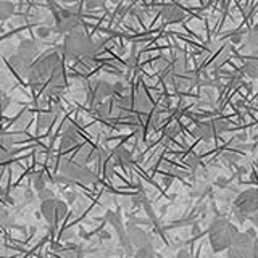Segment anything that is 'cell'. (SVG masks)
Segmentation results:
<instances>
[{"instance_id": "obj_1", "label": "cell", "mask_w": 258, "mask_h": 258, "mask_svg": "<svg viewBox=\"0 0 258 258\" xmlns=\"http://www.w3.org/2000/svg\"><path fill=\"white\" fill-rule=\"evenodd\" d=\"M63 52L67 55V58L71 60H91L97 53V45L94 40L89 37L83 29L73 31L71 34L64 37Z\"/></svg>"}, {"instance_id": "obj_2", "label": "cell", "mask_w": 258, "mask_h": 258, "mask_svg": "<svg viewBox=\"0 0 258 258\" xmlns=\"http://www.w3.org/2000/svg\"><path fill=\"white\" fill-rule=\"evenodd\" d=\"M237 229L234 228V224L228 218L216 216L215 220L208 226V242L210 247L213 248V252H223L228 250L232 244L234 237L237 236Z\"/></svg>"}, {"instance_id": "obj_3", "label": "cell", "mask_w": 258, "mask_h": 258, "mask_svg": "<svg viewBox=\"0 0 258 258\" xmlns=\"http://www.w3.org/2000/svg\"><path fill=\"white\" fill-rule=\"evenodd\" d=\"M61 68V60H60V55L56 52H50L44 55L42 58H39L37 61H34L31 64V68L28 71V81L29 84L39 89L42 87L45 83L50 81V78L53 76V73Z\"/></svg>"}, {"instance_id": "obj_4", "label": "cell", "mask_w": 258, "mask_h": 258, "mask_svg": "<svg viewBox=\"0 0 258 258\" xmlns=\"http://www.w3.org/2000/svg\"><path fill=\"white\" fill-rule=\"evenodd\" d=\"M234 215L240 221L252 220L258 224V189H247L234 200Z\"/></svg>"}, {"instance_id": "obj_5", "label": "cell", "mask_w": 258, "mask_h": 258, "mask_svg": "<svg viewBox=\"0 0 258 258\" xmlns=\"http://www.w3.org/2000/svg\"><path fill=\"white\" fill-rule=\"evenodd\" d=\"M58 171L70 184L79 182L84 185H91L97 181V174L92 169L87 168L86 165L78 163V161H63Z\"/></svg>"}, {"instance_id": "obj_6", "label": "cell", "mask_w": 258, "mask_h": 258, "mask_svg": "<svg viewBox=\"0 0 258 258\" xmlns=\"http://www.w3.org/2000/svg\"><path fill=\"white\" fill-rule=\"evenodd\" d=\"M37 52L39 50H37V45L34 40L24 39V40H21L18 48H16V52L12 55L10 64L18 73H21V75H28L31 64L34 63Z\"/></svg>"}, {"instance_id": "obj_7", "label": "cell", "mask_w": 258, "mask_h": 258, "mask_svg": "<svg viewBox=\"0 0 258 258\" xmlns=\"http://www.w3.org/2000/svg\"><path fill=\"white\" fill-rule=\"evenodd\" d=\"M255 237L256 236L252 229L237 232V236L234 237L232 244L226 250V252H228V258H253Z\"/></svg>"}, {"instance_id": "obj_8", "label": "cell", "mask_w": 258, "mask_h": 258, "mask_svg": "<svg viewBox=\"0 0 258 258\" xmlns=\"http://www.w3.org/2000/svg\"><path fill=\"white\" fill-rule=\"evenodd\" d=\"M67 213H68V205L60 199H50L40 204V215L44 216V220L52 228L58 226L64 220Z\"/></svg>"}, {"instance_id": "obj_9", "label": "cell", "mask_w": 258, "mask_h": 258, "mask_svg": "<svg viewBox=\"0 0 258 258\" xmlns=\"http://www.w3.org/2000/svg\"><path fill=\"white\" fill-rule=\"evenodd\" d=\"M226 129H228V123L224 119H212L207 123H199L194 127V136L205 142H210L215 136L226 131Z\"/></svg>"}, {"instance_id": "obj_10", "label": "cell", "mask_w": 258, "mask_h": 258, "mask_svg": "<svg viewBox=\"0 0 258 258\" xmlns=\"http://www.w3.org/2000/svg\"><path fill=\"white\" fill-rule=\"evenodd\" d=\"M81 28V20L78 18L76 15H71L70 12L63 10L61 12V18L56 23V28L55 31L60 32V34H71L73 31H76Z\"/></svg>"}, {"instance_id": "obj_11", "label": "cell", "mask_w": 258, "mask_h": 258, "mask_svg": "<svg viewBox=\"0 0 258 258\" xmlns=\"http://www.w3.org/2000/svg\"><path fill=\"white\" fill-rule=\"evenodd\" d=\"M113 94H115V86H111L107 81H99L92 89L91 100L97 105H100L105 99H108Z\"/></svg>"}, {"instance_id": "obj_12", "label": "cell", "mask_w": 258, "mask_h": 258, "mask_svg": "<svg viewBox=\"0 0 258 258\" xmlns=\"http://www.w3.org/2000/svg\"><path fill=\"white\" fill-rule=\"evenodd\" d=\"M161 18H163L166 23H181L184 18H185V12L179 5L176 4H169L166 7H163V10H161Z\"/></svg>"}, {"instance_id": "obj_13", "label": "cell", "mask_w": 258, "mask_h": 258, "mask_svg": "<svg viewBox=\"0 0 258 258\" xmlns=\"http://www.w3.org/2000/svg\"><path fill=\"white\" fill-rule=\"evenodd\" d=\"M78 142H79V131H78V127L70 124L67 129H64L63 137H61V150L67 152V150L75 147V145H78Z\"/></svg>"}, {"instance_id": "obj_14", "label": "cell", "mask_w": 258, "mask_h": 258, "mask_svg": "<svg viewBox=\"0 0 258 258\" xmlns=\"http://www.w3.org/2000/svg\"><path fill=\"white\" fill-rule=\"evenodd\" d=\"M111 157H113V163H115V166H119V168L127 169L133 163L131 152H129L127 149H124V147H118L115 152H113Z\"/></svg>"}, {"instance_id": "obj_15", "label": "cell", "mask_w": 258, "mask_h": 258, "mask_svg": "<svg viewBox=\"0 0 258 258\" xmlns=\"http://www.w3.org/2000/svg\"><path fill=\"white\" fill-rule=\"evenodd\" d=\"M242 70H244V73L248 78L258 79V52H255V53H252L248 56Z\"/></svg>"}, {"instance_id": "obj_16", "label": "cell", "mask_w": 258, "mask_h": 258, "mask_svg": "<svg viewBox=\"0 0 258 258\" xmlns=\"http://www.w3.org/2000/svg\"><path fill=\"white\" fill-rule=\"evenodd\" d=\"M244 44H245V48L252 50V53L258 52V28H253L247 32L244 36Z\"/></svg>"}, {"instance_id": "obj_17", "label": "cell", "mask_w": 258, "mask_h": 258, "mask_svg": "<svg viewBox=\"0 0 258 258\" xmlns=\"http://www.w3.org/2000/svg\"><path fill=\"white\" fill-rule=\"evenodd\" d=\"M56 115H58V113L53 111V110L40 113L39 118H37V127H39V129H47L48 126H52V123L55 121Z\"/></svg>"}, {"instance_id": "obj_18", "label": "cell", "mask_w": 258, "mask_h": 258, "mask_svg": "<svg viewBox=\"0 0 258 258\" xmlns=\"http://www.w3.org/2000/svg\"><path fill=\"white\" fill-rule=\"evenodd\" d=\"M15 13V5L10 0H0V23L7 21Z\"/></svg>"}, {"instance_id": "obj_19", "label": "cell", "mask_w": 258, "mask_h": 258, "mask_svg": "<svg viewBox=\"0 0 258 258\" xmlns=\"http://www.w3.org/2000/svg\"><path fill=\"white\" fill-rule=\"evenodd\" d=\"M15 223V218L7 212L5 207L0 205V229L4 228H12Z\"/></svg>"}, {"instance_id": "obj_20", "label": "cell", "mask_w": 258, "mask_h": 258, "mask_svg": "<svg viewBox=\"0 0 258 258\" xmlns=\"http://www.w3.org/2000/svg\"><path fill=\"white\" fill-rule=\"evenodd\" d=\"M133 258H155V248H153V245L142 247L139 250H136Z\"/></svg>"}, {"instance_id": "obj_21", "label": "cell", "mask_w": 258, "mask_h": 258, "mask_svg": "<svg viewBox=\"0 0 258 258\" xmlns=\"http://www.w3.org/2000/svg\"><path fill=\"white\" fill-rule=\"evenodd\" d=\"M32 184H34V189H36L37 192L47 189V185H45V177H44L42 173L34 174V177H32Z\"/></svg>"}, {"instance_id": "obj_22", "label": "cell", "mask_w": 258, "mask_h": 258, "mask_svg": "<svg viewBox=\"0 0 258 258\" xmlns=\"http://www.w3.org/2000/svg\"><path fill=\"white\" fill-rule=\"evenodd\" d=\"M13 155H15V150H10V149L2 147V145H0V165L10 161L13 158Z\"/></svg>"}, {"instance_id": "obj_23", "label": "cell", "mask_w": 258, "mask_h": 258, "mask_svg": "<svg viewBox=\"0 0 258 258\" xmlns=\"http://www.w3.org/2000/svg\"><path fill=\"white\" fill-rule=\"evenodd\" d=\"M97 115L102 116V118H108L111 115V105L110 103H100L97 105Z\"/></svg>"}, {"instance_id": "obj_24", "label": "cell", "mask_w": 258, "mask_h": 258, "mask_svg": "<svg viewBox=\"0 0 258 258\" xmlns=\"http://www.w3.org/2000/svg\"><path fill=\"white\" fill-rule=\"evenodd\" d=\"M50 199H55L53 192H52L50 189H44V190H40V192H39V200H40V204H42V202L50 200Z\"/></svg>"}, {"instance_id": "obj_25", "label": "cell", "mask_w": 258, "mask_h": 258, "mask_svg": "<svg viewBox=\"0 0 258 258\" xmlns=\"http://www.w3.org/2000/svg\"><path fill=\"white\" fill-rule=\"evenodd\" d=\"M105 0H86V7L89 8V10H94V8H100L103 7Z\"/></svg>"}, {"instance_id": "obj_26", "label": "cell", "mask_w": 258, "mask_h": 258, "mask_svg": "<svg viewBox=\"0 0 258 258\" xmlns=\"http://www.w3.org/2000/svg\"><path fill=\"white\" fill-rule=\"evenodd\" d=\"M36 32H37L39 39H47L48 36H50V29L45 28V26H39Z\"/></svg>"}, {"instance_id": "obj_27", "label": "cell", "mask_w": 258, "mask_h": 258, "mask_svg": "<svg viewBox=\"0 0 258 258\" xmlns=\"http://www.w3.org/2000/svg\"><path fill=\"white\" fill-rule=\"evenodd\" d=\"M64 197H67L68 204H73V202L78 199V194L76 192H67V194H64Z\"/></svg>"}, {"instance_id": "obj_28", "label": "cell", "mask_w": 258, "mask_h": 258, "mask_svg": "<svg viewBox=\"0 0 258 258\" xmlns=\"http://www.w3.org/2000/svg\"><path fill=\"white\" fill-rule=\"evenodd\" d=\"M253 258H258V236L255 237V244H253Z\"/></svg>"}, {"instance_id": "obj_29", "label": "cell", "mask_w": 258, "mask_h": 258, "mask_svg": "<svg viewBox=\"0 0 258 258\" xmlns=\"http://www.w3.org/2000/svg\"><path fill=\"white\" fill-rule=\"evenodd\" d=\"M8 103V100H7V97L4 95V92L0 91V107H4V105H7Z\"/></svg>"}, {"instance_id": "obj_30", "label": "cell", "mask_w": 258, "mask_h": 258, "mask_svg": "<svg viewBox=\"0 0 258 258\" xmlns=\"http://www.w3.org/2000/svg\"><path fill=\"white\" fill-rule=\"evenodd\" d=\"M48 258H61L60 255H52V256H48Z\"/></svg>"}, {"instance_id": "obj_31", "label": "cell", "mask_w": 258, "mask_h": 258, "mask_svg": "<svg viewBox=\"0 0 258 258\" xmlns=\"http://www.w3.org/2000/svg\"><path fill=\"white\" fill-rule=\"evenodd\" d=\"M127 2H131V4H136V2H137V0H127Z\"/></svg>"}]
</instances>
